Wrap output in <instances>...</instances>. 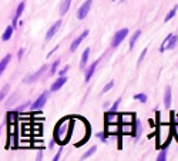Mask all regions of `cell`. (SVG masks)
Instances as JSON below:
<instances>
[{
	"label": "cell",
	"mask_w": 178,
	"mask_h": 161,
	"mask_svg": "<svg viewBox=\"0 0 178 161\" xmlns=\"http://www.w3.org/2000/svg\"><path fill=\"white\" fill-rule=\"evenodd\" d=\"M157 160H158V161H164V160H167V148H165V147H164L163 150L159 151L158 157H157Z\"/></svg>",
	"instance_id": "31"
},
{
	"label": "cell",
	"mask_w": 178,
	"mask_h": 161,
	"mask_svg": "<svg viewBox=\"0 0 178 161\" xmlns=\"http://www.w3.org/2000/svg\"><path fill=\"white\" fill-rule=\"evenodd\" d=\"M91 4H93V0H85L84 3L78 7V10H77V19L78 20H83L87 17L90 9H91Z\"/></svg>",
	"instance_id": "8"
},
{
	"label": "cell",
	"mask_w": 178,
	"mask_h": 161,
	"mask_svg": "<svg viewBox=\"0 0 178 161\" xmlns=\"http://www.w3.org/2000/svg\"><path fill=\"white\" fill-rule=\"evenodd\" d=\"M61 153H63V148L60 147L59 150H57V154L54 155V157H53V161H59V160H60V157H61Z\"/></svg>",
	"instance_id": "37"
},
{
	"label": "cell",
	"mask_w": 178,
	"mask_h": 161,
	"mask_svg": "<svg viewBox=\"0 0 178 161\" xmlns=\"http://www.w3.org/2000/svg\"><path fill=\"white\" fill-rule=\"evenodd\" d=\"M10 60H11V54H6L3 60L0 61V76L4 73V70H6V67H7V64L10 63Z\"/></svg>",
	"instance_id": "22"
},
{
	"label": "cell",
	"mask_w": 178,
	"mask_h": 161,
	"mask_svg": "<svg viewBox=\"0 0 178 161\" xmlns=\"http://www.w3.org/2000/svg\"><path fill=\"white\" fill-rule=\"evenodd\" d=\"M68 68H70L68 66H64V67L61 68V70H60L59 74H60V76H66V74H67V71H68Z\"/></svg>",
	"instance_id": "40"
},
{
	"label": "cell",
	"mask_w": 178,
	"mask_h": 161,
	"mask_svg": "<svg viewBox=\"0 0 178 161\" xmlns=\"http://www.w3.org/2000/svg\"><path fill=\"white\" fill-rule=\"evenodd\" d=\"M121 2H124V0H121Z\"/></svg>",
	"instance_id": "46"
},
{
	"label": "cell",
	"mask_w": 178,
	"mask_h": 161,
	"mask_svg": "<svg viewBox=\"0 0 178 161\" xmlns=\"http://www.w3.org/2000/svg\"><path fill=\"white\" fill-rule=\"evenodd\" d=\"M9 91H10V86H9V84H4L3 89L0 90V101L4 100V97H6V96L9 94Z\"/></svg>",
	"instance_id": "28"
},
{
	"label": "cell",
	"mask_w": 178,
	"mask_h": 161,
	"mask_svg": "<svg viewBox=\"0 0 178 161\" xmlns=\"http://www.w3.org/2000/svg\"><path fill=\"white\" fill-rule=\"evenodd\" d=\"M24 7H26V2L23 0L22 3L17 6V9H16V13H14V16H13V22H11V26H13V29L17 26V23H19V19H20V16H22L23 10H24Z\"/></svg>",
	"instance_id": "10"
},
{
	"label": "cell",
	"mask_w": 178,
	"mask_h": 161,
	"mask_svg": "<svg viewBox=\"0 0 178 161\" xmlns=\"http://www.w3.org/2000/svg\"><path fill=\"white\" fill-rule=\"evenodd\" d=\"M97 137H98V138H100L101 140V141H104V142H107V138H106V135H107V134H106V133H97Z\"/></svg>",
	"instance_id": "39"
},
{
	"label": "cell",
	"mask_w": 178,
	"mask_h": 161,
	"mask_svg": "<svg viewBox=\"0 0 178 161\" xmlns=\"http://www.w3.org/2000/svg\"><path fill=\"white\" fill-rule=\"evenodd\" d=\"M41 158H43V151H39V153H37V160H41Z\"/></svg>",
	"instance_id": "43"
},
{
	"label": "cell",
	"mask_w": 178,
	"mask_h": 161,
	"mask_svg": "<svg viewBox=\"0 0 178 161\" xmlns=\"http://www.w3.org/2000/svg\"><path fill=\"white\" fill-rule=\"evenodd\" d=\"M128 36V29H121V30H118L117 33L114 34V37H113V41H111V47H118L120 44L122 43V40Z\"/></svg>",
	"instance_id": "7"
},
{
	"label": "cell",
	"mask_w": 178,
	"mask_h": 161,
	"mask_svg": "<svg viewBox=\"0 0 178 161\" xmlns=\"http://www.w3.org/2000/svg\"><path fill=\"white\" fill-rule=\"evenodd\" d=\"M60 27H61V20H57L56 23H53V26L50 27L47 30V33H46V41L52 40V39L57 34V31L60 30Z\"/></svg>",
	"instance_id": "9"
},
{
	"label": "cell",
	"mask_w": 178,
	"mask_h": 161,
	"mask_svg": "<svg viewBox=\"0 0 178 161\" xmlns=\"http://www.w3.org/2000/svg\"><path fill=\"white\" fill-rule=\"evenodd\" d=\"M141 134H143V124H141L140 120H134L133 123V137L135 140H138L141 137Z\"/></svg>",
	"instance_id": "13"
},
{
	"label": "cell",
	"mask_w": 178,
	"mask_h": 161,
	"mask_svg": "<svg viewBox=\"0 0 178 161\" xmlns=\"http://www.w3.org/2000/svg\"><path fill=\"white\" fill-rule=\"evenodd\" d=\"M48 96H50V91H43V93L34 100V103L30 104V110H31V111H39V110H41L46 105V103H47Z\"/></svg>",
	"instance_id": "4"
},
{
	"label": "cell",
	"mask_w": 178,
	"mask_h": 161,
	"mask_svg": "<svg viewBox=\"0 0 178 161\" xmlns=\"http://www.w3.org/2000/svg\"><path fill=\"white\" fill-rule=\"evenodd\" d=\"M106 123H111V124H118L120 123V114H117V111H107L104 116Z\"/></svg>",
	"instance_id": "14"
},
{
	"label": "cell",
	"mask_w": 178,
	"mask_h": 161,
	"mask_svg": "<svg viewBox=\"0 0 178 161\" xmlns=\"http://www.w3.org/2000/svg\"><path fill=\"white\" fill-rule=\"evenodd\" d=\"M145 54H147V49H144V50H143V52H141V54H140V59H138V63H141V61L144 60Z\"/></svg>",
	"instance_id": "41"
},
{
	"label": "cell",
	"mask_w": 178,
	"mask_h": 161,
	"mask_svg": "<svg viewBox=\"0 0 178 161\" xmlns=\"http://www.w3.org/2000/svg\"><path fill=\"white\" fill-rule=\"evenodd\" d=\"M59 66H60V59H57V60L52 64V67H50V76L56 74V71H57V68H59Z\"/></svg>",
	"instance_id": "30"
},
{
	"label": "cell",
	"mask_w": 178,
	"mask_h": 161,
	"mask_svg": "<svg viewBox=\"0 0 178 161\" xmlns=\"http://www.w3.org/2000/svg\"><path fill=\"white\" fill-rule=\"evenodd\" d=\"M7 147H9V148H13V150L19 147V141H17V135H16V134H9Z\"/></svg>",
	"instance_id": "21"
},
{
	"label": "cell",
	"mask_w": 178,
	"mask_h": 161,
	"mask_svg": "<svg viewBox=\"0 0 178 161\" xmlns=\"http://www.w3.org/2000/svg\"><path fill=\"white\" fill-rule=\"evenodd\" d=\"M89 59H90V47H87V49L83 52L81 54V60H80V67L84 68L85 66H87V63H89Z\"/></svg>",
	"instance_id": "20"
},
{
	"label": "cell",
	"mask_w": 178,
	"mask_h": 161,
	"mask_svg": "<svg viewBox=\"0 0 178 161\" xmlns=\"http://www.w3.org/2000/svg\"><path fill=\"white\" fill-rule=\"evenodd\" d=\"M134 100H137V101H140V103H143V104H145V103H147V96H145L144 93L134 94Z\"/></svg>",
	"instance_id": "29"
},
{
	"label": "cell",
	"mask_w": 178,
	"mask_h": 161,
	"mask_svg": "<svg viewBox=\"0 0 178 161\" xmlns=\"http://www.w3.org/2000/svg\"><path fill=\"white\" fill-rule=\"evenodd\" d=\"M172 138V127L168 124H159L157 130V146L164 148Z\"/></svg>",
	"instance_id": "3"
},
{
	"label": "cell",
	"mask_w": 178,
	"mask_h": 161,
	"mask_svg": "<svg viewBox=\"0 0 178 161\" xmlns=\"http://www.w3.org/2000/svg\"><path fill=\"white\" fill-rule=\"evenodd\" d=\"M17 118H19V111H9L7 113V123H17Z\"/></svg>",
	"instance_id": "25"
},
{
	"label": "cell",
	"mask_w": 178,
	"mask_h": 161,
	"mask_svg": "<svg viewBox=\"0 0 178 161\" xmlns=\"http://www.w3.org/2000/svg\"><path fill=\"white\" fill-rule=\"evenodd\" d=\"M16 98H17V94H14L13 97H10V98H9V101H7V109H10V105H13V104H14Z\"/></svg>",
	"instance_id": "38"
},
{
	"label": "cell",
	"mask_w": 178,
	"mask_h": 161,
	"mask_svg": "<svg viewBox=\"0 0 178 161\" xmlns=\"http://www.w3.org/2000/svg\"><path fill=\"white\" fill-rule=\"evenodd\" d=\"M120 103H121V100H120V98H118V100H115L114 103L111 104V107H110V110H108V111H113V113L117 111V110H118V107H120Z\"/></svg>",
	"instance_id": "33"
},
{
	"label": "cell",
	"mask_w": 178,
	"mask_h": 161,
	"mask_svg": "<svg viewBox=\"0 0 178 161\" xmlns=\"http://www.w3.org/2000/svg\"><path fill=\"white\" fill-rule=\"evenodd\" d=\"M13 26H7L6 27V30H4V33H3V36H2V39H3V41H7V40H10L11 39V34H13Z\"/></svg>",
	"instance_id": "26"
},
{
	"label": "cell",
	"mask_w": 178,
	"mask_h": 161,
	"mask_svg": "<svg viewBox=\"0 0 178 161\" xmlns=\"http://www.w3.org/2000/svg\"><path fill=\"white\" fill-rule=\"evenodd\" d=\"M47 68H50L47 66V64H44V66H41L40 68H39L37 71H36V73H31V74H29V76H26V77H24V80H23V81L24 83H27V84H30V83H33V81H36V80H39L41 77V76L44 74L46 71H47Z\"/></svg>",
	"instance_id": "6"
},
{
	"label": "cell",
	"mask_w": 178,
	"mask_h": 161,
	"mask_svg": "<svg viewBox=\"0 0 178 161\" xmlns=\"http://www.w3.org/2000/svg\"><path fill=\"white\" fill-rule=\"evenodd\" d=\"M23 53H24V50H23V49H20V50H19V53H17V59H19V60L23 57Z\"/></svg>",
	"instance_id": "42"
},
{
	"label": "cell",
	"mask_w": 178,
	"mask_h": 161,
	"mask_svg": "<svg viewBox=\"0 0 178 161\" xmlns=\"http://www.w3.org/2000/svg\"><path fill=\"white\" fill-rule=\"evenodd\" d=\"M96 151H97V147H96V146H93L91 148H89V150H87L84 154H83V155H81V160H87V158H90L94 153H96Z\"/></svg>",
	"instance_id": "27"
},
{
	"label": "cell",
	"mask_w": 178,
	"mask_h": 161,
	"mask_svg": "<svg viewBox=\"0 0 178 161\" xmlns=\"http://www.w3.org/2000/svg\"><path fill=\"white\" fill-rule=\"evenodd\" d=\"M90 134V128L87 121L80 117H73L70 124V133H68V141L74 142L76 146H80L87 141Z\"/></svg>",
	"instance_id": "1"
},
{
	"label": "cell",
	"mask_w": 178,
	"mask_h": 161,
	"mask_svg": "<svg viewBox=\"0 0 178 161\" xmlns=\"http://www.w3.org/2000/svg\"><path fill=\"white\" fill-rule=\"evenodd\" d=\"M67 80H68V79H67L66 76H60L59 79H57L56 81L52 84V87H50V91H57V90H60V89H61V87L66 84Z\"/></svg>",
	"instance_id": "16"
},
{
	"label": "cell",
	"mask_w": 178,
	"mask_h": 161,
	"mask_svg": "<svg viewBox=\"0 0 178 161\" xmlns=\"http://www.w3.org/2000/svg\"><path fill=\"white\" fill-rule=\"evenodd\" d=\"M120 134H133V124L130 123H121L120 126Z\"/></svg>",
	"instance_id": "19"
},
{
	"label": "cell",
	"mask_w": 178,
	"mask_h": 161,
	"mask_svg": "<svg viewBox=\"0 0 178 161\" xmlns=\"http://www.w3.org/2000/svg\"><path fill=\"white\" fill-rule=\"evenodd\" d=\"M54 144H56V140H52V141H50V144H48V147H50V148H53V147H54Z\"/></svg>",
	"instance_id": "44"
},
{
	"label": "cell",
	"mask_w": 178,
	"mask_h": 161,
	"mask_svg": "<svg viewBox=\"0 0 178 161\" xmlns=\"http://www.w3.org/2000/svg\"><path fill=\"white\" fill-rule=\"evenodd\" d=\"M177 10H178V4H177V6H175L174 9H172V10L170 11V13H168L167 16H165V22H170V20H171V19H172V17H174V16H175V13H177Z\"/></svg>",
	"instance_id": "32"
},
{
	"label": "cell",
	"mask_w": 178,
	"mask_h": 161,
	"mask_svg": "<svg viewBox=\"0 0 178 161\" xmlns=\"http://www.w3.org/2000/svg\"><path fill=\"white\" fill-rule=\"evenodd\" d=\"M104 133L107 135H118L120 134V123L118 124L106 123V130H104Z\"/></svg>",
	"instance_id": "11"
},
{
	"label": "cell",
	"mask_w": 178,
	"mask_h": 161,
	"mask_svg": "<svg viewBox=\"0 0 178 161\" xmlns=\"http://www.w3.org/2000/svg\"><path fill=\"white\" fill-rule=\"evenodd\" d=\"M30 104H31V101H26V103H23L22 105H19V109H17V111H24V110L27 109V107H30Z\"/></svg>",
	"instance_id": "35"
},
{
	"label": "cell",
	"mask_w": 178,
	"mask_h": 161,
	"mask_svg": "<svg viewBox=\"0 0 178 161\" xmlns=\"http://www.w3.org/2000/svg\"><path fill=\"white\" fill-rule=\"evenodd\" d=\"M177 117H178V113H177Z\"/></svg>",
	"instance_id": "45"
},
{
	"label": "cell",
	"mask_w": 178,
	"mask_h": 161,
	"mask_svg": "<svg viewBox=\"0 0 178 161\" xmlns=\"http://www.w3.org/2000/svg\"><path fill=\"white\" fill-rule=\"evenodd\" d=\"M71 6V0H63L61 2V6H60V14L64 16L68 11V9H70Z\"/></svg>",
	"instance_id": "23"
},
{
	"label": "cell",
	"mask_w": 178,
	"mask_h": 161,
	"mask_svg": "<svg viewBox=\"0 0 178 161\" xmlns=\"http://www.w3.org/2000/svg\"><path fill=\"white\" fill-rule=\"evenodd\" d=\"M171 100H172V94H171V87H165V91H164V105L165 109H170L171 107Z\"/></svg>",
	"instance_id": "17"
},
{
	"label": "cell",
	"mask_w": 178,
	"mask_h": 161,
	"mask_svg": "<svg viewBox=\"0 0 178 161\" xmlns=\"http://www.w3.org/2000/svg\"><path fill=\"white\" fill-rule=\"evenodd\" d=\"M120 123H134V114L133 113H122L120 114Z\"/></svg>",
	"instance_id": "18"
},
{
	"label": "cell",
	"mask_w": 178,
	"mask_h": 161,
	"mask_svg": "<svg viewBox=\"0 0 178 161\" xmlns=\"http://www.w3.org/2000/svg\"><path fill=\"white\" fill-rule=\"evenodd\" d=\"M177 41H178V36L177 34H168L165 40L163 41V46L159 47V52L163 53L165 50H170V49H174L175 46H177Z\"/></svg>",
	"instance_id": "5"
},
{
	"label": "cell",
	"mask_w": 178,
	"mask_h": 161,
	"mask_svg": "<svg viewBox=\"0 0 178 161\" xmlns=\"http://www.w3.org/2000/svg\"><path fill=\"white\" fill-rule=\"evenodd\" d=\"M114 87V81H110V83H107L106 86L103 87V93H107V91H110Z\"/></svg>",
	"instance_id": "34"
},
{
	"label": "cell",
	"mask_w": 178,
	"mask_h": 161,
	"mask_svg": "<svg viewBox=\"0 0 178 161\" xmlns=\"http://www.w3.org/2000/svg\"><path fill=\"white\" fill-rule=\"evenodd\" d=\"M70 124H71L70 117H64V118H61V120L57 123L56 128H54V140H56V142H60V144L68 142Z\"/></svg>",
	"instance_id": "2"
},
{
	"label": "cell",
	"mask_w": 178,
	"mask_h": 161,
	"mask_svg": "<svg viewBox=\"0 0 178 161\" xmlns=\"http://www.w3.org/2000/svg\"><path fill=\"white\" fill-rule=\"evenodd\" d=\"M98 63H100V60H96V61H93V63L89 66V68L85 70V74H84V79H85V81L89 83L90 80H91V77H93V74H94V71H96V68H97V66H98Z\"/></svg>",
	"instance_id": "15"
},
{
	"label": "cell",
	"mask_w": 178,
	"mask_h": 161,
	"mask_svg": "<svg viewBox=\"0 0 178 161\" xmlns=\"http://www.w3.org/2000/svg\"><path fill=\"white\" fill-rule=\"evenodd\" d=\"M9 134H16V123H9Z\"/></svg>",
	"instance_id": "36"
},
{
	"label": "cell",
	"mask_w": 178,
	"mask_h": 161,
	"mask_svg": "<svg viewBox=\"0 0 178 161\" xmlns=\"http://www.w3.org/2000/svg\"><path fill=\"white\" fill-rule=\"evenodd\" d=\"M140 36H141V30H135V33L131 36V39H130V50L134 49V46H135L137 40L140 39Z\"/></svg>",
	"instance_id": "24"
},
{
	"label": "cell",
	"mask_w": 178,
	"mask_h": 161,
	"mask_svg": "<svg viewBox=\"0 0 178 161\" xmlns=\"http://www.w3.org/2000/svg\"><path fill=\"white\" fill-rule=\"evenodd\" d=\"M89 34H90V31H89V30H84L81 34H80V36H78L77 39H74V41H73V43H71V46H70V52H76L78 46L81 44V41L84 40V39L87 37Z\"/></svg>",
	"instance_id": "12"
}]
</instances>
